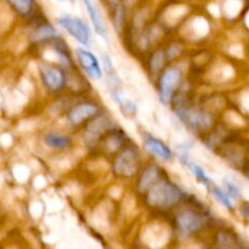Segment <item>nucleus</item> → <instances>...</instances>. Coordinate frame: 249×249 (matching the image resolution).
I'll return each instance as SVG.
<instances>
[{"instance_id":"nucleus-1","label":"nucleus","mask_w":249,"mask_h":249,"mask_svg":"<svg viewBox=\"0 0 249 249\" xmlns=\"http://www.w3.org/2000/svg\"><path fill=\"white\" fill-rule=\"evenodd\" d=\"M182 198L184 191L170 180L160 179L146 192V202L148 206L158 209L173 208L179 204Z\"/></svg>"},{"instance_id":"nucleus-2","label":"nucleus","mask_w":249,"mask_h":249,"mask_svg":"<svg viewBox=\"0 0 249 249\" xmlns=\"http://www.w3.org/2000/svg\"><path fill=\"white\" fill-rule=\"evenodd\" d=\"M182 82V71L178 66H168L163 68L158 77L157 90L158 97L163 105H169L177 94Z\"/></svg>"},{"instance_id":"nucleus-3","label":"nucleus","mask_w":249,"mask_h":249,"mask_svg":"<svg viewBox=\"0 0 249 249\" xmlns=\"http://www.w3.org/2000/svg\"><path fill=\"white\" fill-rule=\"evenodd\" d=\"M140 165L139 150L133 143L122 147L113 160V172L123 178H131L138 173Z\"/></svg>"},{"instance_id":"nucleus-4","label":"nucleus","mask_w":249,"mask_h":249,"mask_svg":"<svg viewBox=\"0 0 249 249\" xmlns=\"http://www.w3.org/2000/svg\"><path fill=\"white\" fill-rule=\"evenodd\" d=\"M208 218L206 214L197 209H184L175 218V226L184 236H191L206 228Z\"/></svg>"},{"instance_id":"nucleus-5","label":"nucleus","mask_w":249,"mask_h":249,"mask_svg":"<svg viewBox=\"0 0 249 249\" xmlns=\"http://www.w3.org/2000/svg\"><path fill=\"white\" fill-rule=\"evenodd\" d=\"M39 73L44 87L50 92H58L65 89L67 74L62 67L53 63H41L39 66Z\"/></svg>"},{"instance_id":"nucleus-6","label":"nucleus","mask_w":249,"mask_h":249,"mask_svg":"<svg viewBox=\"0 0 249 249\" xmlns=\"http://www.w3.org/2000/svg\"><path fill=\"white\" fill-rule=\"evenodd\" d=\"M58 24L72 36L73 39L80 43L82 45L88 46L91 40V31L90 27L84 19L79 17H73L65 15L58 18Z\"/></svg>"},{"instance_id":"nucleus-7","label":"nucleus","mask_w":249,"mask_h":249,"mask_svg":"<svg viewBox=\"0 0 249 249\" xmlns=\"http://www.w3.org/2000/svg\"><path fill=\"white\" fill-rule=\"evenodd\" d=\"M114 128L112 124L111 118L105 114H97L95 118L90 121L85 128L84 133V141L89 147H94L96 146L105 136L107 135L109 130Z\"/></svg>"},{"instance_id":"nucleus-8","label":"nucleus","mask_w":249,"mask_h":249,"mask_svg":"<svg viewBox=\"0 0 249 249\" xmlns=\"http://www.w3.org/2000/svg\"><path fill=\"white\" fill-rule=\"evenodd\" d=\"M177 114L184 123L197 131L207 130L213 123V118L207 112L194 107H180L177 109Z\"/></svg>"},{"instance_id":"nucleus-9","label":"nucleus","mask_w":249,"mask_h":249,"mask_svg":"<svg viewBox=\"0 0 249 249\" xmlns=\"http://www.w3.org/2000/svg\"><path fill=\"white\" fill-rule=\"evenodd\" d=\"M75 57L80 68L84 71L85 74L94 80H100L102 78V68L100 66L99 60L96 56L84 48L75 49Z\"/></svg>"},{"instance_id":"nucleus-10","label":"nucleus","mask_w":249,"mask_h":249,"mask_svg":"<svg viewBox=\"0 0 249 249\" xmlns=\"http://www.w3.org/2000/svg\"><path fill=\"white\" fill-rule=\"evenodd\" d=\"M97 114H100L99 105L91 101H84L74 105L67 112V119L72 125H79L84 122L91 121Z\"/></svg>"},{"instance_id":"nucleus-11","label":"nucleus","mask_w":249,"mask_h":249,"mask_svg":"<svg viewBox=\"0 0 249 249\" xmlns=\"http://www.w3.org/2000/svg\"><path fill=\"white\" fill-rule=\"evenodd\" d=\"M82 1L84 4L85 9H87L88 15H89L90 21H91L95 31L104 39H108V29H107L106 23L104 21V17L101 15V11L97 7L95 0H82Z\"/></svg>"},{"instance_id":"nucleus-12","label":"nucleus","mask_w":249,"mask_h":249,"mask_svg":"<svg viewBox=\"0 0 249 249\" xmlns=\"http://www.w3.org/2000/svg\"><path fill=\"white\" fill-rule=\"evenodd\" d=\"M160 180V169L157 164H148L139 177L138 190L141 194H146L153 185Z\"/></svg>"},{"instance_id":"nucleus-13","label":"nucleus","mask_w":249,"mask_h":249,"mask_svg":"<svg viewBox=\"0 0 249 249\" xmlns=\"http://www.w3.org/2000/svg\"><path fill=\"white\" fill-rule=\"evenodd\" d=\"M143 146L148 152L155 155L160 160H170L173 158V152L162 140L155 138L152 135H146L143 138Z\"/></svg>"},{"instance_id":"nucleus-14","label":"nucleus","mask_w":249,"mask_h":249,"mask_svg":"<svg viewBox=\"0 0 249 249\" xmlns=\"http://www.w3.org/2000/svg\"><path fill=\"white\" fill-rule=\"evenodd\" d=\"M56 38H58V33L56 31L55 27L53 26L49 22H43V23H39L36 28L32 31L31 36H29V40L32 43H51L53 40H55Z\"/></svg>"},{"instance_id":"nucleus-15","label":"nucleus","mask_w":249,"mask_h":249,"mask_svg":"<svg viewBox=\"0 0 249 249\" xmlns=\"http://www.w3.org/2000/svg\"><path fill=\"white\" fill-rule=\"evenodd\" d=\"M215 243L220 248H240L242 247L240 237L232 231L221 230L216 232Z\"/></svg>"},{"instance_id":"nucleus-16","label":"nucleus","mask_w":249,"mask_h":249,"mask_svg":"<svg viewBox=\"0 0 249 249\" xmlns=\"http://www.w3.org/2000/svg\"><path fill=\"white\" fill-rule=\"evenodd\" d=\"M112 97L116 101V104L118 105V107L121 108V111L123 112L124 116L126 117H133L136 114V105L131 101L130 99L125 96L124 94L119 92L118 90H114L112 92Z\"/></svg>"},{"instance_id":"nucleus-17","label":"nucleus","mask_w":249,"mask_h":249,"mask_svg":"<svg viewBox=\"0 0 249 249\" xmlns=\"http://www.w3.org/2000/svg\"><path fill=\"white\" fill-rule=\"evenodd\" d=\"M6 2L21 17L31 16L36 6V0H6Z\"/></svg>"},{"instance_id":"nucleus-18","label":"nucleus","mask_w":249,"mask_h":249,"mask_svg":"<svg viewBox=\"0 0 249 249\" xmlns=\"http://www.w3.org/2000/svg\"><path fill=\"white\" fill-rule=\"evenodd\" d=\"M44 142H45V145L50 146L53 148H66L72 143V140L67 135L50 131V133L44 136Z\"/></svg>"},{"instance_id":"nucleus-19","label":"nucleus","mask_w":249,"mask_h":249,"mask_svg":"<svg viewBox=\"0 0 249 249\" xmlns=\"http://www.w3.org/2000/svg\"><path fill=\"white\" fill-rule=\"evenodd\" d=\"M51 43L53 44V50H55V53L58 55V58H60L61 62L65 63V65H67V63L70 65V63L72 62V57H71L70 50H68L65 40L58 36V38H56L55 40H53Z\"/></svg>"},{"instance_id":"nucleus-20","label":"nucleus","mask_w":249,"mask_h":249,"mask_svg":"<svg viewBox=\"0 0 249 249\" xmlns=\"http://www.w3.org/2000/svg\"><path fill=\"white\" fill-rule=\"evenodd\" d=\"M211 187V194L212 196H214V198L216 199V201L219 202L220 204H223L225 208L228 209H233V199L231 198L230 196L228 195V192L225 191L224 189H220V187L218 186H209Z\"/></svg>"},{"instance_id":"nucleus-21","label":"nucleus","mask_w":249,"mask_h":249,"mask_svg":"<svg viewBox=\"0 0 249 249\" xmlns=\"http://www.w3.org/2000/svg\"><path fill=\"white\" fill-rule=\"evenodd\" d=\"M189 167H190V169H191L192 174L196 177V179L198 180L201 184L206 185V186H211L212 185L211 179H209L208 175L206 174V170H204L201 165H198L197 163H190Z\"/></svg>"},{"instance_id":"nucleus-22","label":"nucleus","mask_w":249,"mask_h":249,"mask_svg":"<svg viewBox=\"0 0 249 249\" xmlns=\"http://www.w3.org/2000/svg\"><path fill=\"white\" fill-rule=\"evenodd\" d=\"M224 185H225V191L228 192L229 196L235 201V199L240 198L241 197V190L240 186H238L237 181L232 178H225L224 179Z\"/></svg>"},{"instance_id":"nucleus-23","label":"nucleus","mask_w":249,"mask_h":249,"mask_svg":"<svg viewBox=\"0 0 249 249\" xmlns=\"http://www.w3.org/2000/svg\"><path fill=\"white\" fill-rule=\"evenodd\" d=\"M102 60H104V66H105V71H106L107 78H108L109 82L113 83V85H116V82H118V75H117L116 70H114L113 62H112L111 57H109L107 53H104Z\"/></svg>"},{"instance_id":"nucleus-24","label":"nucleus","mask_w":249,"mask_h":249,"mask_svg":"<svg viewBox=\"0 0 249 249\" xmlns=\"http://www.w3.org/2000/svg\"><path fill=\"white\" fill-rule=\"evenodd\" d=\"M163 65H164V53L163 51H157L156 53H153L150 62L152 72H157L158 70H160L163 67Z\"/></svg>"},{"instance_id":"nucleus-25","label":"nucleus","mask_w":249,"mask_h":249,"mask_svg":"<svg viewBox=\"0 0 249 249\" xmlns=\"http://www.w3.org/2000/svg\"><path fill=\"white\" fill-rule=\"evenodd\" d=\"M240 213L246 220L249 221V202H243L242 206L240 207Z\"/></svg>"},{"instance_id":"nucleus-26","label":"nucleus","mask_w":249,"mask_h":249,"mask_svg":"<svg viewBox=\"0 0 249 249\" xmlns=\"http://www.w3.org/2000/svg\"><path fill=\"white\" fill-rule=\"evenodd\" d=\"M106 1H107V4H108L109 6H111L113 10L118 9L119 6H122V5H121L122 0H106Z\"/></svg>"},{"instance_id":"nucleus-27","label":"nucleus","mask_w":249,"mask_h":249,"mask_svg":"<svg viewBox=\"0 0 249 249\" xmlns=\"http://www.w3.org/2000/svg\"><path fill=\"white\" fill-rule=\"evenodd\" d=\"M246 178H247V180L249 182V167L247 168V170H246Z\"/></svg>"}]
</instances>
